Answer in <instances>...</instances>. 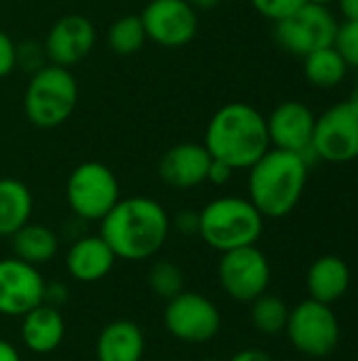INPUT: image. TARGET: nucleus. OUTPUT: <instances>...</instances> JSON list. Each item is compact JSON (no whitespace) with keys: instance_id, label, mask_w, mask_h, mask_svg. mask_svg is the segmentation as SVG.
<instances>
[{"instance_id":"1","label":"nucleus","mask_w":358,"mask_h":361,"mask_svg":"<svg viewBox=\"0 0 358 361\" xmlns=\"http://www.w3.org/2000/svg\"><path fill=\"white\" fill-rule=\"evenodd\" d=\"M99 235L116 258L141 262L154 258L167 243L171 218L167 209L150 197L120 199L99 222Z\"/></svg>"},{"instance_id":"2","label":"nucleus","mask_w":358,"mask_h":361,"mask_svg":"<svg viewBox=\"0 0 358 361\" xmlns=\"http://www.w3.org/2000/svg\"><path fill=\"white\" fill-rule=\"evenodd\" d=\"M205 148L234 171L249 169L272 148L266 116L245 102L224 104L207 125Z\"/></svg>"},{"instance_id":"3","label":"nucleus","mask_w":358,"mask_h":361,"mask_svg":"<svg viewBox=\"0 0 358 361\" xmlns=\"http://www.w3.org/2000/svg\"><path fill=\"white\" fill-rule=\"evenodd\" d=\"M310 161L298 152L270 148L249 167V201L264 218H285L302 201Z\"/></svg>"},{"instance_id":"4","label":"nucleus","mask_w":358,"mask_h":361,"mask_svg":"<svg viewBox=\"0 0 358 361\" xmlns=\"http://www.w3.org/2000/svg\"><path fill=\"white\" fill-rule=\"evenodd\" d=\"M264 216L245 197H217L198 212V237L215 252L255 245L264 233Z\"/></svg>"},{"instance_id":"5","label":"nucleus","mask_w":358,"mask_h":361,"mask_svg":"<svg viewBox=\"0 0 358 361\" xmlns=\"http://www.w3.org/2000/svg\"><path fill=\"white\" fill-rule=\"evenodd\" d=\"M76 104L78 82L70 68L46 61L32 72L23 93V112L34 127L53 129L68 123Z\"/></svg>"},{"instance_id":"6","label":"nucleus","mask_w":358,"mask_h":361,"mask_svg":"<svg viewBox=\"0 0 358 361\" xmlns=\"http://www.w3.org/2000/svg\"><path fill=\"white\" fill-rule=\"evenodd\" d=\"M120 199L118 178L106 163L84 161L68 176L65 201L84 222H101Z\"/></svg>"},{"instance_id":"7","label":"nucleus","mask_w":358,"mask_h":361,"mask_svg":"<svg viewBox=\"0 0 358 361\" xmlns=\"http://www.w3.org/2000/svg\"><path fill=\"white\" fill-rule=\"evenodd\" d=\"M312 159L344 165L358 159V102L342 99L317 116Z\"/></svg>"},{"instance_id":"8","label":"nucleus","mask_w":358,"mask_h":361,"mask_svg":"<svg viewBox=\"0 0 358 361\" xmlns=\"http://www.w3.org/2000/svg\"><path fill=\"white\" fill-rule=\"evenodd\" d=\"M289 343L295 351L306 357H327L340 345V322L331 305L319 300H304L289 309V319L285 328Z\"/></svg>"},{"instance_id":"9","label":"nucleus","mask_w":358,"mask_h":361,"mask_svg":"<svg viewBox=\"0 0 358 361\" xmlns=\"http://www.w3.org/2000/svg\"><path fill=\"white\" fill-rule=\"evenodd\" d=\"M162 324L173 338L190 345H205L219 334L222 313L205 294L184 290L175 298L167 300Z\"/></svg>"},{"instance_id":"10","label":"nucleus","mask_w":358,"mask_h":361,"mask_svg":"<svg viewBox=\"0 0 358 361\" xmlns=\"http://www.w3.org/2000/svg\"><path fill=\"white\" fill-rule=\"evenodd\" d=\"M338 27L340 21L329 6L306 2L300 11L274 23V38L287 53L306 57L312 51L331 47Z\"/></svg>"},{"instance_id":"11","label":"nucleus","mask_w":358,"mask_h":361,"mask_svg":"<svg viewBox=\"0 0 358 361\" xmlns=\"http://www.w3.org/2000/svg\"><path fill=\"white\" fill-rule=\"evenodd\" d=\"M217 279L226 296L236 302H253L268 292L272 267L257 245L224 252L217 264Z\"/></svg>"},{"instance_id":"12","label":"nucleus","mask_w":358,"mask_h":361,"mask_svg":"<svg viewBox=\"0 0 358 361\" xmlns=\"http://www.w3.org/2000/svg\"><path fill=\"white\" fill-rule=\"evenodd\" d=\"M139 17L146 38L165 49L186 47L198 32V15L186 0H150Z\"/></svg>"},{"instance_id":"13","label":"nucleus","mask_w":358,"mask_h":361,"mask_svg":"<svg viewBox=\"0 0 358 361\" xmlns=\"http://www.w3.org/2000/svg\"><path fill=\"white\" fill-rule=\"evenodd\" d=\"M44 277L38 267L19 258L0 260V315L21 319L44 302Z\"/></svg>"},{"instance_id":"14","label":"nucleus","mask_w":358,"mask_h":361,"mask_svg":"<svg viewBox=\"0 0 358 361\" xmlns=\"http://www.w3.org/2000/svg\"><path fill=\"white\" fill-rule=\"evenodd\" d=\"M314 123H317V114L304 102L289 99L279 104L266 116L270 146L287 152H298L310 161Z\"/></svg>"},{"instance_id":"15","label":"nucleus","mask_w":358,"mask_h":361,"mask_svg":"<svg viewBox=\"0 0 358 361\" xmlns=\"http://www.w3.org/2000/svg\"><path fill=\"white\" fill-rule=\"evenodd\" d=\"M95 40L97 32L93 21L80 13H68L51 25L42 51L49 63L70 68L93 51Z\"/></svg>"},{"instance_id":"16","label":"nucleus","mask_w":358,"mask_h":361,"mask_svg":"<svg viewBox=\"0 0 358 361\" xmlns=\"http://www.w3.org/2000/svg\"><path fill=\"white\" fill-rule=\"evenodd\" d=\"M211 154L205 144L184 142L171 146L158 161L160 180L177 190H190L207 182Z\"/></svg>"},{"instance_id":"17","label":"nucleus","mask_w":358,"mask_h":361,"mask_svg":"<svg viewBox=\"0 0 358 361\" xmlns=\"http://www.w3.org/2000/svg\"><path fill=\"white\" fill-rule=\"evenodd\" d=\"M116 260V254L101 235H84L70 245L65 269L78 283H97L112 273Z\"/></svg>"},{"instance_id":"18","label":"nucleus","mask_w":358,"mask_h":361,"mask_svg":"<svg viewBox=\"0 0 358 361\" xmlns=\"http://www.w3.org/2000/svg\"><path fill=\"white\" fill-rule=\"evenodd\" d=\"M21 345L34 355H49L57 351L65 338V319L57 307L38 305L21 317Z\"/></svg>"},{"instance_id":"19","label":"nucleus","mask_w":358,"mask_h":361,"mask_svg":"<svg viewBox=\"0 0 358 361\" xmlns=\"http://www.w3.org/2000/svg\"><path fill=\"white\" fill-rule=\"evenodd\" d=\"M143 353V330L129 319H116L103 326L95 343L97 361H141Z\"/></svg>"},{"instance_id":"20","label":"nucleus","mask_w":358,"mask_h":361,"mask_svg":"<svg viewBox=\"0 0 358 361\" xmlns=\"http://www.w3.org/2000/svg\"><path fill=\"white\" fill-rule=\"evenodd\" d=\"M350 267L340 256H321L310 264L306 275V288L310 298L323 305H333L342 300L350 290Z\"/></svg>"},{"instance_id":"21","label":"nucleus","mask_w":358,"mask_h":361,"mask_svg":"<svg viewBox=\"0 0 358 361\" xmlns=\"http://www.w3.org/2000/svg\"><path fill=\"white\" fill-rule=\"evenodd\" d=\"M34 209L30 188L17 178H0V237H13L23 228Z\"/></svg>"},{"instance_id":"22","label":"nucleus","mask_w":358,"mask_h":361,"mask_svg":"<svg viewBox=\"0 0 358 361\" xmlns=\"http://www.w3.org/2000/svg\"><path fill=\"white\" fill-rule=\"evenodd\" d=\"M11 241H13L15 258L34 267H42L51 262L59 252V237L55 235L53 228L44 224L27 222L11 237Z\"/></svg>"},{"instance_id":"23","label":"nucleus","mask_w":358,"mask_h":361,"mask_svg":"<svg viewBox=\"0 0 358 361\" xmlns=\"http://www.w3.org/2000/svg\"><path fill=\"white\" fill-rule=\"evenodd\" d=\"M302 59H304V76L317 89H335L348 76L350 66L333 44L312 51Z\"/></svg>"},{"instance_id":"24","label":"nucleus","mask_w":358,"mask_h":361,"mask_svg":"<svg viewBox=\"0 0 358 361\" xmlns=\"http://www.w3.org/2000/svg\"><path fill=\"white\" fill-rule=\"evenodd\" d=\"M289 319V307L274 294H262L251 302V324L264 336H276L285 332Z\"/></svg>"},{"instance_id":"25","label":"nucleus","mask_w":358,"mask_h":361,"mask_svg":"<svg viewBox=\"0 0 358 361\" xmlns=\"http://www.w3.org/2000/svg\"><path fill=\"white\" fill-rule=\"evenodd\" d=\"M146 40L148 38L139 15H122L108 30V44L120 57L135 55L137 51H141Z\"/></svg>"},{"instance_id":"26","label":"nucleus","mask_w":358,"mask_h":361,"mask_svg":"<svg viewBox=\"0 0 358 361\" xmlns=\"http://www.w3.org/2000/svg\"><path fill=\"white\" fill-rule=\"evenodd\" d=\"M146 279H148L150 292H154L165 302L175 298L177 294H181L186 290V275L171 260H156L148 269V277Z\"/></svg>"},{"instance_id":"27","label":"nucleus","mask_w":358,"mask_h":361,"mask_svg":"<svg viewBox=\"0 0 358 361\" xmlns=\"http://www.w3.org/2000/svg\"><path fill=\"white\" fill-rule=\"evenodd\" d=\"M333 47L342 53L350 68H358V19L340 23Z\"/></svg>"},{"instance_id":"28","label":"nucleus","mask_w":358,"mask_h":361,"mask_svg":"<svg viewBox=\"0 0 358 361\" xmlns=\"http://www.w3.org/2000/svg\"><path fill=\"white\" fill-rule=\"evenodd\" d=\"M251 6L270 21H283L295 11H300L308 0H249Z\"/></svg>"},{"instance_id":"29","label":"nucleus","mask_w":358,"mask_h":361,"mask_svg":"<svg viewBox=\"0 0 358 361\" xmlns=\"http://www.w3.org/2000/svg\"><path fill=\"white\" fill-rule=\"evenodd\" d=\"M15 68H17V44L4 30H0V78L8 76Z\"/></svg>"},{"instance_id":"30","label":"nucleus","mask_w":358,"mask_h":361,"mask_svg":"<svg viewBox=\"0 0 358 361\" xmlns=\"http://www.w3.org/2000/svg\"><path fill=\"white\" fill-rule=\"evenodd\" d=\"M232 173H234V169H232L230 165H226V163H222V161H217V159H211L209 173H207V182H211V184H215V186H224V184L230 182Z\"/></svg>"},{"instance_id":"31","label":"nucleus","mask_w":358,"mask_h":361,"mask_svg":"<svg viewBox=\"0 0 358 361\" xmlns=\"http://www.w3.org/2000/svg\"><path fill=\"white\" fill-rule=\"evenodd\" d=\"M173 226L181 235H198V212H190V209L179 212L173 220Z\"/></svg>"},{"instance_id":"32","label":"nucleus","mask_w":358,"mask_h":361,"mask_svg":"<svg viewBox=\"0 0 358 361\" xmlns=\"http://www.w3.org/2000/svg\"><path fill=\"white\" fill-rule=\"evenodd\" d=\"M68 296H70V292H68L65 283H61V281H53V283L44 286V302L51 307L59 309L61 305L68 302Z\"/></svg>"},{"instance_id":"33","label":"nucleus","mask_w":358,"mask_h":361,"mask_svg":"<svg viewBox=\"0 0 358 361\" xmlns=\"http://www.w3.org/2000/svg\"><path fill=\"white\" fill-rule=\"evenodd\" d=\"M228 361H274L266 351L260 349H243L238 353H234Z\"/></svg>"},{"instance_id":"34","label":"nucleus","mask_w":358,"mask_h":361,"mask_svg":"<svg viewBox=\"0 0 358 361\" xmlns=\"http://www.w3.org/2000/svg\"><path fill=\"white\" fill-rule=\"evenodd\" d=\"M338 6H340L344 21L358 19V0H338Z\"/></svg>"},{"instance_id":"35","label":"nucleus","mask_w":358,"mask_h":361,"mask_svg":"<svg viewBox=\"0 0 358 361\" xmlns=\"http://www.w3.org/2000/svg\"><path fill=\"white\" fill-rule=\"evenodd\" d=\"M0 361H21L19 349L4 338H0Z\"/></svg>"},{"instance_id":"36","label":"nucleus","mask_w":358,"mask_h":361,"mask_svg":"<svg viewBox=\"0 0 358 361\" xmlns=\"http://www.w3.org/2000/svg\"><path fill=\"white\" fill-rule=\"evenodd\" d=\"M194 11H211L215 8L222 0H186Z\"/></svg>"},{"instance_id":"37","label":"nucleus","mask_w":358,"mask_h":361,"mask_svg":"<svg viewBox=\"0 0 358 361\" xmlns=\"http://www.w3.org/2000/svg\"><path fill=\"white\" fill-rule=\"evenodd\" d=\"M308 2H314V4H321V6H331L338 0H308Z\"/></svg>"},{"instance_id":"38","label":"nucleus","mask_w":358,"mask_h":361,"mask_svg":"<svg viewBox=\"0 0 358 361\" xmlns=\"http://www.w3.org/2000/svg\"><path fill=\"white\" fill-rule=\"evenodd\" d=\"M352 97L358 102V68H357V78H354V95H352Z\"/></svg>"},{"instance_id":"39","label":"nucleus","mask_w":358,"mask_h":361,"mask_svg":"<svg viewBox=\"0 0 358 361\" xmlns=\"http://www.w3.org/2000/svg\"><path fill=\"white\" fill-rule=\"evenodd\" d=\"M198 361H219V360H215V357H203V360H198Z\"/></svg>"}]
</instances>
